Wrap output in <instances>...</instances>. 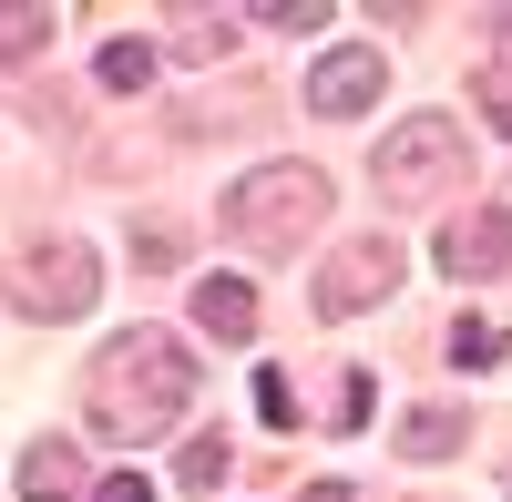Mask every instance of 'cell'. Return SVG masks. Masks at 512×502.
<instances>
[{"mask_svg": "<svg viewBox=\"0 0 512 502\" xmlns=\"http://www.w3.org/2000/svg\"><path fill=\"white\" fill-rule=\"evenodd\" d=\"M195 318L216 339H256V287L246 277H195Z\"/></svg>", "mask_w": 512, "mask_h": 502, "instance_id": "9c48e42d", "label": "cell"}, {"mask_svg": "<svg viewBox=\"0 0 512 502\" xmlns=\"http://www.w3.org/2000/svg\"><path fill=\"white\" fill-rule=\"evenodd\" d=\"M93 502H154V482L144 472H113V482H93Z\"/></svg>", "mask_w": 512, "mask_h": 502, "instance_id": "ac0fdd59", "label": "cell"}, {"mask_svg": "<svg viewBox=\"0 0 512 502\" xmlns=\"http://www.w3.org/2000/svg\"><path fill=\"white\" fill-rule=\"evenodd\" d=\"M492 359H502V328L492 318H461L451 328V369H492Z\"/></svg>", "mask_w": 512, "mask_h": 502, "instance_id": "5bb4252c", "label": "cell"}, {"mask_svg": "<svg viewBox=\"0 0 512 502\" xmlns=\"http://www.w3.org/2000/svg\"><path fill=\"white\" fill-rule=\"evenodd\" d=\"M103 298V257L82 236H41L31 257H21V277H11V308L21 318H41V328H62V318H82Z\"/></svg>", "mask_w": 512, "mask_h": 502, "instance_id": "277c9868", "label": "cell"}, {"mask_svg": "<svg viewBox=\"0 0 512 502\" xmlns=\"http://www.w3.org/2000/svg\"><path fill=\"white\" fill-rule=\"evenodd\" d=\"M236 21L246 11H164V52H175V62H216L236 41Z\"/></svg>", "mask_w": 512, "mask_h": 502, "instance_id": "ba28073f", "label": "cell"}, {"mask_svg": "<svg viewBox=\"0 0 512 502\" xmlns=\"http://www.w3.org/2000/svg\"><path fill=\"white\" fill-rule=\"evenodd\" d=\"M461 441H472V431H461V410H410V431H400V451H420V462H451Z\"/></svg>", "mask_w": 512, "mask_h": 502, "instance_id": "7c38bea8", "label": "cell"}, {"mask_svg": "<svg viewBox=\"0 0 512 502\" xmlns=\"http://www.w3.org/2000/svg\"><path fill=\"white\" fill-rule=\"evenodd\" d=\"M482 31H492V52H502V62H512V11H492V21H482Z\"/></svg>", "mask_w": 512, "mask_h": 502, "instance_id": "ffe728a7", "label": "cell"}, {"mask_svg": "<svg viewBox=\"0 0 512 502\" xmlns=\"http://www.w3.org/2000/svg\"><path fill=\"white\" fill-rule=\"evenodd\" d=\"M502 267H512V216H502V205L441 226V277H502Z\"/></svg>", "mask_w": 512, "mask_h": 502, "instance_id": "52a82bcc", "label": "cell"}, {"mask_svg": "<svg viewBox=\"0 0 512 502\" xmlns=\"http://www.w3.org/2000/svg\"><path fill=\"white\" fill-rule=\"evenodd\" d=\"M185 400H195V359H185L175 328H123V339H103V359L82 369V421L103 441H154Z\"/></svg>", "mask_w": 512, "mask_h": 502, "instance_id": "6da1fadb", "label": "cell"}, {"mask_svg": "<svg viewBox=\"0 0 512 502\" xmlns=\"http://www.w3.org/2000/svg\"><path fill=\"white\" fill-rule=\"evenodd\" d=\"M369 175L390 195H451L461 175H472V134H461L451 113H400V134L369 154Z\"/></svg>", "mask_w": 512, "mask_h": 502, "instance_id": "3957f363", "label": "cell"}, {"mask_svg": "<svg viewBox=\"0 0 512 502\" xmlns=\"http://www.w3.org/2000/svg\"><path fill=\"white\" fill-rule=\"evenodd\" d=\"M379 82H390V62H379L369 41H338V52H318V72H308V113H369Z\"/></svg>", "mask_w": 512, "mask_h": 502, "instance_id": "8992f818", "label": "cell"}, {"mask_svg": "<svg viewBox=\"0 0 512 502\" xmlns=\"http://www.w3.org/2000/svg\"><path fill=\"white\" fill-rule=\"evenodd\" d=\"M390 287H400V246H390V236H359L349 257L318 277V318H359V308L390 298Z\"/></svg>", "mask_w": 512, "mask_h": 502, "instance_id": "5b68a950", "label": "cell"}, {"mask_svg": "<svg viewBox=\"0 0 512 502\" xmlns=\"http://www.w3.org/2000/svg\"><path fill=\"white\" fill-rule=\"evenodd\" d=\"M256 410H267V421H277V431L297 421V400H287V380H277V369H267V380H256Z\"/></svg>", "mask_w": 512, "mask_h": 502, "instance_id": "e0dca14e", "label": "cell"}, {"mask_svg": "<svg viewBox=\"0 0 512 502\" xmlns=\"http://www.w3.org/2000/svg\"><path fill=\"white\" fill-rule=\"evenodd\" d=\"M72 482H82V451L72 441H31L21 451V502H62Z\"/></svg>", "mask_w": 512, "mask_h": 502, "instance_id": "30bf717a", "label": "cell"}, {"mask_svg": "<svg viewBox=\"0 0 512 502\" xmlns=\"http://www.w3.org/2000/svg\"><path fill=\"white\" fill-rule=\"evenodd\" d=\"M246 21H256V31H328V11H318V0H256Z\"/></svg>", "mask_w": 512, "mask_h": 502, "instance_id": "9a60e30c", "label": "cell"}, {"mask_svg": "<svg viewBox=\"0 0 512 502\" xmlns=\"http://www.w3.org/2000/svg\"><path fill=\"white\" fill-rule=\"evenodd\" d=\"M318 216H328V175H318V164H287V154L256 164V175L226 195V236L246 246V257H287Z\"/></svg>", "mask_w": 512, "mask_h": 502, "instance_id": "7a4b0ae2", "label": "cell"}, {"mask_svg": "<svg viewBox=\"0 0 512 502\" xmlns=\"http://www.w3.org/2000/svg\"><path fill=\"white\" fill-rule=\"evenodd\" d=\"M308 502H359V492L349 482H308Z\"/></svg>", "mask_w": 512, "mask_h": 502, "instance_id": "44dd1931", "label": "cell"}, {"mask_svg": "<svg viewBox=\"0 0 512 502\" xmlns=\"http://www.w3.org/2000/svg\"><path fill=\"white\" fill-rule=\"evenodd\" d=\"M492 134H512V82H492Z\"/></svg>", "mask_w": 512, "mask_h": 502, "instance_id": "d6986e66", "label": "cell"}, {"mask_svg": "<svg viewBox=\"0 0 512 502\" xmlns=\"http://www.w3.org/2000/svg\"><path fill=\"white\" fill-rule=\"evenodd\" d=\"M175 482H185V492H216V482H226V441H185Z\"/></svg>", "mask_w": 512, "mask_h": 502, "instance_id": "2e32d148", "label": "cell"}, {"mask_svg": "<svg viewBox=\"0 0 512 502\" xmlns=\"http://www.w3.org/2000/svg\"><path fill=\"white\" fill-rule=\"evenodd\" d=\"M52 31H62V11H52V0H11V11H0V72H11V62H31Z\"/></svg>", "mask_w": 512, "mask_h": 502, "instance_id": "8fae6325", "label": "cell"}, {"mask_svg": "<svg viewBox=\"0 0 512 502\" xmlns=\"http://www.w3.org/2000/svg\"><path fill=\"white\" fill-rule=\"evenodd\" d=\"M103 93H144V82H154V41H103Z\"/></svg>", "mask_w": 512, "mask_h": 502, "instance_id": "4fadbf2b", "label": "cell"}]
</instances>
